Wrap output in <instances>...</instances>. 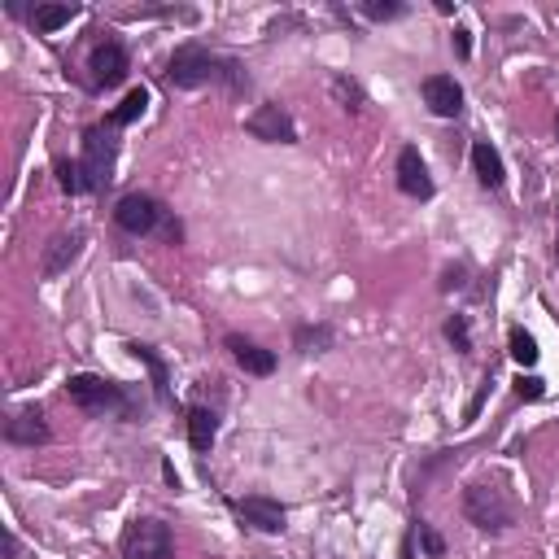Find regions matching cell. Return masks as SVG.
I'll return each instance as SVG.
<instances>
[{
    "instance_id": "obj_1",
    "label": "cell",
    "mask_w": 559,
    "mask_h": 559,
    "mask_svg": "<svg viewBox=\"0 0 559 559\" xmlns=\"http://www.w3.org/2000/svg\"><path fill=\"white\" fill-rule=\"evenodd\" d=\"M166 83L171 88H201V83H223V88L241 92L249 88L245 70L232 62V57H219L210 53L206 44H180V49L171 53V62H166Z\"/></svg>"
},
{
    "instance_id": "obj_2",
    "label": "cell",
    "mask_w": 559,
    "mask_h": 559,
    "mask_svg": "<svg viewBox=\"0 0 559 559\" xmlns=\"http://www.w3.org/2000/svg\"><path fill=\"white\" fill-rule=\"evenodd\" d=\"M114 223H118L123 232H132V236H158V241H166V245L180 241V223H175L171 210H166L158 197H149V193H127V197H118Z\"/></svg>"
},
{
    "instance_id": "obj_3",
    "label": "cell",
    "mask_w": 559,
    "mask_h": 559,
    "mask_svg": "<svg viewBox=\"0 0 559 559\" xmlns=\"http://www.w3.org/2000/svg\"><path fill=\"white\" fill-rule=\"evenodd\" d=\"M66 398L88 415H118V420H132V398H127V389L114 385V380H105V376H92V372L70 376Z\"/></svg>"
},
{
    "instance_id": "obj_4",
    "label": "cell",
    "mask_w": 559,
    "mask_h": 559,
    "mask_svg": "<svg viewBox=\"0 0 559 559\" xmlns=\"http://www.w3.org/2000/svg\"><path fill=\"white\" fill-rule=\"evenodd\" d=\"M114 162H118V132L110 123L88 127V132H83V158H79L83 188H88V193H101V188L114 180Z\"/></svg>"
},
{
    "instance_id": "obj_5",
    "label": "cell",
    "mask_w": 559,
    "mask_h": 559,
    "mask_svg": "<svg viewBox=\"0 0 559 559\" xmlns=\"http://www.w3.org/2000/svg\"><path fill=\"white\" fill-rule=\"evenodd\" d=\"M463 516H468L481 533H507L511 520H516V507H511V498L498 490V485L477 481L463 490Z\"/></svg>"
},
{
    "instance_id": "obj_6",
    "label": "cell",
    "mask_w": 559,
    "mask_h": 559,
    "mask_svg": "<svg viewBox=\"0 0 559 559\" xmlns=\"http://www.w3.org/2000/svg\"><path fill=\"white\" fill-rule=\"evenodd\" d=\"M123 559H175V533L166 520H132L123 533Z\"/></svg>"
},
{
    "instance_id": "obj_7",
    "label": "cell",
    "mask_w": 559,
    "mask_h": 559,
    "mask_svg": "<svg viewBox=\"0 0 559 559\" xmlns=\"http://www.w3.org/2000/svg\"><path fill=\"white\" fill-rule=\"evenodd\" d=\"M245 132L254 136V140H267V145H297L293 114L284 110V105H276V101L258 105V110L245 118Z\"/></svg>"
},
{
    "instance_id": "obj_8",
    "label": "cell",
    "mask_w": 559,
    "mask_h": 559,
    "mask_svg": "<svg viewBox=\"0 0 559 559\" xmlns=\"http://www.w3.org/2000/svg\"><path fill=\"white\" fill-rule=\"evenodd\" d=\"M88 70H92V88H114V83L127 79L132 57H127V49L118 40H101L88 57Z\"/></svg>"
},
{
    "instance_id": "obj_9",
    "label": "cell",
    "mask_w": 559,
    "mask_h": 559,
    "mask_svg": "<svg viewBox=\"0 0 559 559\" xmlns=\"http://www.w3.org/2000/svg\"><path fill=\"white\" fill-rule=\"evenodd\" d=\"M236 516L245 520V525H254L258 533H284V520H289V511H284L276 498H263V494H249V498H236Z\"/></svg>"
},
{
    "instance_id": "obj_10",
    "label": "cell",
    "mask_w": 559,
    "mask_h": 559,
    "mask_svg": "<svg viewBox=\"0 0 559 559\" xmlns=\"http://www.w3.org/2000/svg\"><path fill=\"white\" fill-rule=\"evenodd\" d=\"M420 97L437 118H459L463 114V88L455 83V75H428L420 83Z\"/></svg>"
},
{
    "instance_id": "obj_11",
    "label": "cell",
    "mask_w": 559,
    "mask_h": 559,
    "mask_svg": "<svg viewBox=\"0 0 559 559\" xmlns=\"http://www.w3.org/2000/svg\"><path fill=\"white\" fill-rule=\"evenodd\" d=\"M398 188L407 197H415V201L433 197V175H428V166H424V158H420V149L415 145H407L398 153Z\"/></svg>"
},
{
    "instance_id": "obj_12",
    "label": "cell",
    "mask_w": 559,
    "mask_h": 559,
    "mask_svg": "<svg viewBox=\"0 0 559 559\" xmlns=\"http://www.w3.org/2000/svg\"><path fill=\"white\" fill-rule=\"evenodd\" d=\"M83 245H88V232L83 228H70V232H57L53 236V245H49V254H44V280H57L62 271H70V263L83 254Z\"/></svg>"
},
{
    "instance_id": "obj_13",
    "label": "cell",
    "mask_w": 559,
    "mask_h": 559,
    "mask_svg": "<svg viewBox=\"0 0 559 559\" xmlns=\"http://www.w3.org/2000/svg\"><path fill=\"white\" fill-rule=\"evenodd\" d=\"M223 346L232 350L236 367H245L249 376H271V372H276V354H271L267 346H258V341L241 337V332H228V337H223Z\"/></svg>"
},
{
    "instance_id": "obj_14",
    "label": "cell",
    "mask_w": 559,
    "mask_h": 559,
    "mask_svg": "<svg viewBox=\"0 0 559 559\" xmlns=\"http://www.w3.org/2000/svg\"><path fill=\"white\" fill-rule=\"evenodd\" d=\"M49 437L53 433H49V424H44L40 411H18V415L5 420V442H14V446H44Z\"/></svg>"
},
{
    "instance_id": "obj_15",
    "label": "cell",
    "mask_w": 559,
    "mask_h": 559,
    "mask_svg": "<svg viewBox=\"0 0 559 559\" xmlns=\"http://www.w3.org/2000/svg\"><path fill=\"white\" fill-rule=\"evenodd\" d=\"M214 437H219V415L210 407H188V442H193L197 455H210Z\"/></svg>"
},
{
    "instance_id": "obj_16",
    "label": "cell",
    "mask_w": 559,
    "mask_h": 559,
    "mask_svg": "<svg viewBox=\"0 0 559 559\" xmlns=\"http://www.w3.org/2000/svg\"><path fill=\"white\" fill-rule=\"evenodd\" d=\"M472 171H477V180L485 188H503V158H498V149L490 145V140H477L472 145Z\"/></svg>"
},
{
    "instance_id": "obj_17",
    "label": "cell",
    "mask_w": 559,
    "mask_h": 559,
    "mask_svg": "<svg viewBox=\"0 0 559 559\" xmlns=\"http://www.w3.org/2000/svg\"><path fill=\"white\" fill-rule=\"evenodd\" d=\"M79 14H83L79 5H35L31 9V27L40 35H53V31H62L66 22H75Z\"/></svg>"
},
{
    "instance_id": "obj_18",
    "label": "cell",
    "mask_w": 559,
    "mask_h": 559,
    "mask_svg": "<svg viewBox=\"0 0 559 559\" xmlns=\"http://www.w3.org/2000/svg\"><path fill=\"white\" fill-rule=\"evenodd\" d=\"M332 341H337V332L328 324H297L293 328V350H302V354H324V350H332Z\"/></svg>"
},
{
    "instance_id": "obj_19",
    "label": "cell",
    "mask_w": 559,
    "mask_h": 559,
    "mask_svg": "<svg viewBox=\"0 0 559 559\" xmlns=\"http://www.w3.org/2000/svg\"><path fill=\"white\" fill-rule=\"evenodd\" d=\"M127 350H132L136 359L149 367V376H153V394H158V402H171V380H166V363L158 359V350H153V346H140V341H132Z\"/></svg>"
},
{
    "instance_id": "obj_20",
    "label": "cell",
    "mask_w": 559,
    "mask_h": 559,
    "mask_svg": "<svg viewBox=\"0 0 559 559\" xmlns=\"http://www.w3.org/2000/svg\"><path fill=\"white\" fill-rule=\"evenodd\" d=\"M145 110H149V92H145V88H132V92H127V97H123V101H118L114 110H110V118H105V123H110L114 132H118V127L136 123V118L145 114Z\"/></svg>"
},
{
    "instance_id": "obj_21",
    "label": "cell",
    "mask_w": 559,
    "mask_h": 559,
    "mask_svg": "<svg viewBox=\"0 0 559 559\" xmlns=\"http://www.w3.org/2000/svg\"><path fill=\"white\" fill-rule=\"evenodd\" d=\"M511 359H516L520 367H533V363L542 359V350H538V341H533V332L511 328Z\"/></svg>"
},
{
    "instance_id": "obj_22",
    "label": "cell",
    "mask_w": 559,
    "mask_h": 559,
    "mask_svg": "<svg viewBox=\"0 0 559 559\" xmlns=\"http://www.w3.org/2000/svg\"><path fill=\"white\" fill-rule=\"evenodd\" d=\"M359 14L372 18V22H394V18L407 14V5H402V0H363Z\"/></svg>"
},
{
    "instance_id": "obj_23",
    "label": "cell",
    "mask_w": 559,
    "mask_h": 559,
    "mask_svg": "<svg viewBox=\"0 0 559 559\" xmlns=\"http://www.w3.org/2000/svg\"><path fill=\"white\" fill-rule=\"evenodd\" d=\"M446 341L455 346L459 354H472V324H468V315H450L446 319Z\"/></svg>"
},
{
    "instance_id": "obj_24",
    "label": "cell",
    "mask_w": 559,
    "mask_h": 559,
    "mask_svg": "<svg viewBox=\"0 0 559 559\" xmlns=\"http://www.w3.org/2000/svg\"><path fill=\"white\" fill-rule=\"evenodd\" d=\"M415 538H420V551L428 555V559H446V538L437 533L433 525H424V520H415Z\"/></svg>"
},
{
    "instance_id": "obj_25",
    "label": "cell",
    "mask_w": 559,
    "mask_h": 559,
    "mask_svg": "<svg viewBox=\"0 0 559 559\" xmlns=\"http://www.w3.org/2000/svg\"><path fill=\"white\" fill-rule=\"evenodd\" d=\"M57 184H62V193H70V197L88 193V188H83V171H79V162H70V158H57Z\"/></svg>"
},
{
    "instance_id": "obj_26",
    "label": "cell",
    "mask_w": 559,
    "mask_h": 559,
    "mask_svg": "<svg viewBox=\"0 0 559 559\" xmlns=\"http://www.w3.org/2000/svg\"><path fill=\"white\" fill-rule=\"evenodd\" d=\"M516 398L542 402V398H546V380H542V376H520V380H516Z\"/></svg>"
},
{
    "instance_id": "obj_27",
    "label": "cell",
    "mask_w": 559,
    "mask_h": 559,
    "mask_svg": "<svg viewBox=\"0 0 559 559\" xmlns=\"http://www.w3.org/2000/svg\"><path fill=\"white\" fill-rule=\"evenodd\" d=\"M332 92H337V97L346 101V110H359V105H363V92H359V83H346V79H332Z\"/></svg>"
},
{
    "instance_id": "obj_28",
    "label": "cell",
    "mask_w": 559,
    "mask_h": 559,
    "mask_svg": "<svg viewBox=\"0 0 559 559\" xmlns=\"http://www.w3.org/2000/svg\"><path fill=\"white\" fill-rule=\"evenodd\" d=\"M463 280H468V271H463V267H450V271H446V280H442V293L463 289Z\"/></svg>"
},
{
    "instance_id": "obj_29",
    "label": "cell",
    "mask_w": 559,
    "mask_h": 559,
    "mask_svg": "<svg viewBox=\"0 0 559 559\" xmlns=\"http://www.w3.org/2000/svg\"><path fill=\"white\" fill-rule=\"evenodd\" d=\"M455 53L463 57V62H468V57H472V35H468V31H463V27L455 31Z\"/></svg>"
},
{
    "instance_id": "obj_30",
    "label": "cell",
    "mask_w": 559,
    "mask_h": 559,
    "mask_svg": "<svg viewBox=\"0 0 559 559\" xmlns=\"http://www.w3.org/2000/svg\"><path fill=\"white\" fill-rule=\"evenodd\" d=\"M485 394H490V376H485V385L477 389V398L468 402V420H477V411H481V402H485Z\"/></svg>"
},
{
    "instance_id": "obj_31",
    "label": "cell",
    "mask_w": 559,
    "mask_h": 559,
    "mask_svg": "<svg viewBox=\"0 0 559 559\" xmlns=\"http://www.w3.org/2000/svg\"><path fill=\"white\" fill-rule=\"evenodd\" d=\"M5 555H9V559L18 555V538H14V529H5Z\"/></svg>"
},
{
    "instance_id": "obj_32",
    "label": "cell",
    "mask_w": 559,
    "mask_h": 559,
    "mask_svg": "<svg viewBox=\"0 0 559 559\" xmlns=\"http://www.w3.org/2000/svg\"><path fill=\"white\" fill-rule=\"evenodd\" d=\"M555 136H559V118H555Z\"/></svg>"
},
{
    "instance_id": "obj_33",
    "label": "cell",
    "mask_w": 559,
    "mask_h": 559,
    "mask_svg": "<svg viewBox=\"0 0 559 559\" xmlns=\"http://www.w3.org/2000/svg\"><path fill=\"white\" fill-rule=\"evenodd\" d=\"M555 254H559V241H555Z\"/></svg>"
}]
</instances>
